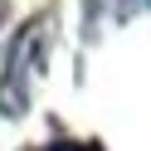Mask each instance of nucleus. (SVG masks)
<instances>
[{
    "instance_id": "1",
    "label": "nucleus",
    "mask_w": 151,
    "mask_h": 151,
    "mask_svg": "<svg viewBox=\"0 0 151 151\" xmlns=\"http://www.w3.org/2000/svg\"><path fill=\"white\" fill-rule=\"evenodd\" d=\"M122 5H151V0H122Z\"/></svg>"
}]
</instances>
